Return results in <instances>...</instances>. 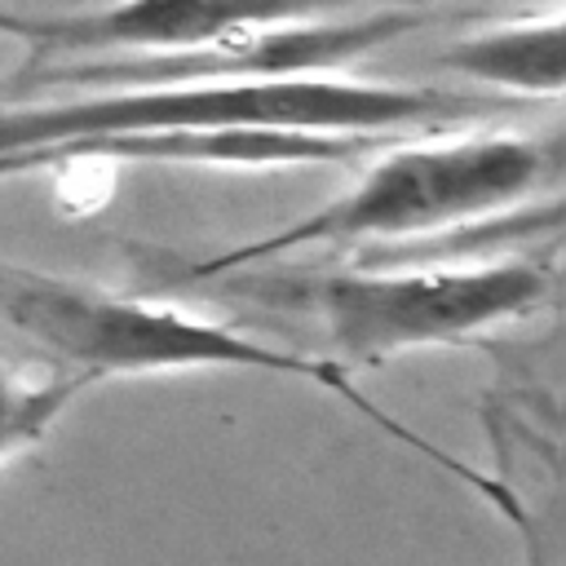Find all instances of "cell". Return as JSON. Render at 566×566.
Returning <instances> with one entry per match:
<instances>
[{"label": "cell", "instance_id": "1", "mask_svg": "<svg viewBox=\"0 0 566 566\" xmlns=\"http://www.w3.org/2000/svg\"><path fill=\"white\" fill-rule=\"evenodd\" d=\"M0 318L40 354H49L66 376L93 385L102 376H146V371H195V367H234V371H274V376H296L310 380L327 394H336L345 407H354L367 424L385 429L389 438H398L402 447L420 451L424 460H433L442 473L460 478L464 486L482 491L486 500L509 504V495L478 469L460 464L455 455H447L438 442L411 433L407 424H398L385 407L367 402L354 380L327 363V358H310L296 349H279L265 345L230 323L177 310V305H159V301H142V296H119L106 287H93L84 279H62L49 270H31L18 261L0 256Z\"/></svg>", "mask_w": 566, "mask_h": 566}, {"label": "cell", "instance_id": "2", "mask_svg": "<svg viewBox=\"0 0 566 566\" xmlns=\"http://www.w3.org/2000/svg\"><path fill=\"white\" fill-rule=\"evenodd\" d=\"M491 111L482 93L433 84H380L349 75L252 80V84H155V88H88L57 102L0 106V177L49 168L75 142L146 128L270 124L310 133H394L411 124L469 119Z\"/></svg>", "mask_w": 566, "mask_h": 566}, {"label": "cell", "instance_id": "3", "mask_svg": "<svg viewBox=\"0 0 566 566\" xmlns=\"http://www.w3.org/2000/svg\"><path fill=\"white\" fill-rule=\"evenodd\" d=\"M553 155L539 142L513 133L442 137L389 146L363 177L314 208L310 217L239 243L221 256L190 265V279H221L230 270L296 252V248H345V243H416L509 208H522L553 177Z\"/></svg>", "mask_w": 566, "mask_h": 566}, {"label": "cell", "instance_id": "4", "mask_svg": "<svg viewBox=\"0 0 566 566\" xmlns=\"http://www.w3.org/2000/svg\"><path fill=\"white\" fill-rule=\"evenodd\" d=\"M553 252H509L491 261L358 265L314 283L327 340L354 363H385L402 349L469 340L548 301Z\"/></svg>", "mask_w": 566, "mask_h": 566}, {"label": "cell", "instance_id": "5", "mask_svg": "<svg viewBox=\"0 0 566 566\" xmlns=\"http://www.w3.org/2000/svg\"><path fill=\"white\" fill-rule=\"evenodd\" d=\"M424 18L416 9H371L358 18H296L261 31H234L186 53L150 57H80L53 66H27L13 88H155V84H252V80H305L332 75L371 49L407 35Z\"/></svg>", "mask_w": 566, "mask_h": 566}, {"label": "cell", "instance_id": "6", "mask_svg": "<svg viewBox=\"0 0 566 566\" xmlns=\"http://www.w3.org/2000/svg\"><path fill=\"white\" fill-rule=\"evenodd\" d=\"M345 0H115L75 13H0V35H18L27 66L80 57L186 53L234 31H261L296 18H323Z\"/></svg>", "mask_w": 566, "mask_h": 566}, {"label": "cell", "instance_id": "7", "mask_svg": "<svg viewBox=\"0 0 566 566\" xmlns=\"http://www.w3.org/2000/svg\"><path fill=\"white\" fill-rule=\"evenodd\" d=\"M442 66L513 97H557L566 84V18L539 13L473 31L442 53Z\"/></svg>", "mask_w": 566, "mask_h": 566}, {"label": "cell", "instance_id": "8", "mask_svg": "<svg viewBox=\"0 0 566 566\" xmlns=\"http://www.w3.org/2000/svg\"><path fill=\"white\" fill-rule=\"evenodd\" d=\"M84 389V380L53 371V376H18L0 363V464L31 442H40L53 420L71 407V398Z\"/></svg>", "mask_w": 566, "mask_h": 566}]
</instances>
